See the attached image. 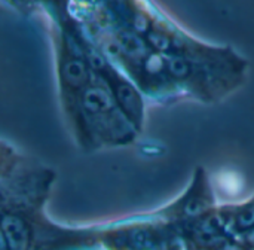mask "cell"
<instances>
[{"label":"cell","mask_w":254,"mask_h":250,"mask_svg":"<svg viewBox=\"0 0 254 250\" xmlns=\"http://www.w3.org/2000/svg\"><path fill=\"white\" fill-rule=\"evenodd\" d=\"M228 228L240 234H250L254 231V195L243 204L220 207Z\"/></svg>","instance_id":"obj_7"},{"label":"cell","mask_w":254,"mask_h":250,"mask_svg":"<svg viewBox=\"0 0 254 250\" xmlns=\"http://www.w3.org/2000/svg\"><path fill=\"white\" fill-rule=\"evenodd\" d=\"M216 210V195L210 183L207 170L198 166L186 191L168 206L155 213L170 224L189 225Z\"/></svg>","instance_id":"obj_4"},{"label":"cell","mask_w":254,"mask_h":250,"mask_svg":"<svg viewBox=\"0 0 254 250\" xmlns=\"http://www.w3.org/2000/svg\"><path fill=\"white\" fill-rule=\"evenodd\" d=\"M95 78L101 79L109 86L119 109L140 134L144 127L146 106L143 92L138 89V86L112 63H107L104 67H101L95 73Z\"/></svg>","instance_id":"obj_5"},{"label":"cell","mask_w":254,"mask_h":250,"mask_svg":"<svg viewBox=\"0 0 254 250\" xmlns=\"http://www.w3.org/2000/svg\"><path fill=\"white\" fill-rule=\"evenodd\" d=\"M137 136L138 131L122 113L109 86L95 78L80 101V128L76 136L79 146L85 152L128 146Z\"/></svg>","instance_id":"obj_3"},{"label":"cell","mask_w":254,"mask_h":250,"mask_svg":"<svg viewBox=\"0 0 254 250\" xmlns=\"http://www.w3.org/2000/svg\"><path fill=\"white\" fill-rule=\"evenodd\" d=\"M45 4L51 7L54 18V22L51 24V33L55 49L60 98L76 137L80 128V101L85 91L94 82L95 75L91 70L77 39L74 18L68 9V3L49 1Z\"/></svg>","instance_id":"obj_2"},{"label":"cell","mask_w":254,"mask_h":250,"mask_svg":"<svg viewBox=\"0 0 254 250\" xmlns=\"http://www.w3.org/2000/svg\"><path fill=\"white\" fill-rule=\"evenodd\" d=\"M164 58L171 81L185 97L208 104L223 100L240 88L249 70V61L231 46H216L201 40L180 55Z\"/></svg>","instance_id":"obj_1"},{"label":"cell","mask_w":254,"mask_h":250,"mask_svg":"<svg viewBox=\"0 0 254 250\" xmlns=\"http://www.w3.org/2000/svg\"><path fill=\"white\" fill-rule=\"evenodd\" d=\"M106 245L113 250H161V233L152 224H132L106 234Z\"/></svg>","instance_id":"obj_6"}]
</instances>
